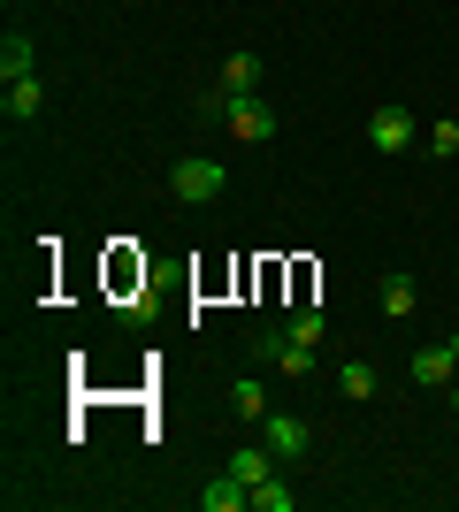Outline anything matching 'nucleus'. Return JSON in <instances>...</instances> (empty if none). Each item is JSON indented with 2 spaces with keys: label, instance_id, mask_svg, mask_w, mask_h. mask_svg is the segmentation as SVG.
I'll list each match as a JSON object with an SVG mask.
<instances>
[{
  "label": "nucleus",
  "instance_id": "1",
  "mask_svg": "<svg viewBox=\"0 0 459 512\" xmlns=\"http://www.w3.org/2000/svg\"><path fill=\"white\" fill-rule=\"evenodd\" d=\"M207 107L230 123L238 146H268V138H276V107H268L261 92H207Z\"/></svg>",
  "mask_w": 459,
  "mask_h": 512
},
{
  "label": "nucleus",
  "instance_id": "2",
  "mask_svg": "<svg viewBox=\"0 0 459 512\" xmlns=\"http://www.w3.org/2000/svg\"><path fill=\"white\" fill-rule=\"evenodd\" d=\"M222 184H230V169H222L215 153H176V161H169V192L184 199V207H207V199H222Z\"/></svg>",
  "mask_w": 459,
  "mask_h": 512
},
{
  "label": "nucleus",
  "instance_id": "3",
  "mask_svg": "<svg viewBox=\"0 0 459 512\" xmlns=\"http://www.w3.org/2000/svg\"><path fill=\"white\" fill-rule=\"evenodd\" d=\"M421 130H429V123H414V107L383 100V107H375V115H368V146L383 153V161H391V153H406V146H414Z\"/></svg>",
  "mask_w": 459,
  "mask_h": 512
},
{
  "label": "nucleus",
  "instance_id": "4",
  "mask_svg": "<svg viewBox=\"0 0 459 512\" xmlns=\"http://www.w3.org/2000/svg\"><path fill=\"white\" fill-rule=\"evenodd\" d=\"M253 360H268V367H284V375H314V344H299L291 337V329H261V337H253Z\"/></svg>",
  "mask_w": 459,
  "mask_h": 512
},
{
  "label": "nucleus",
  "instance_id": "5",
  "mask_svg": "<svg viewBox=\"0 0 459 512\" xmlns=\"http://www.w3.org/2000/svg\"><path fill=\"white\" fill-rule=\"evenodd\" d=\"M406 375H414L421 390H444L459 375V329H452V337H437V344H421L414 360H406Z\"/></svg>",
  "mask_w": 459,
  "mask_h": 512
},
{
  "label": "nucleus",
  "instance_id": "6",
  "mask_svg": "<svg viewBox=\"0 0 459 512\" xmlns=\"http://www.w3.org/2000/svg\"><path fill=\"white\" fill-rule=\"evenodd\" d=\"M261 444L276 451V459H284V467H299L306 451H314V428H306L299 413H268V421H261Z\"/></svg>",
  "mask_w": 459,
  "mask_h": 512
},
{
  "label": "nucleus",
  "instance_id": "7",
  "mask_svg": "<svg viewBox=\"0 0 459 512\" xmlns=\"http://www.w3.org/2000/svg\"><path fill=\"white\" fill-rule=\"evenodd\" d=\"M39 115H46V85H39V77L0 85V123H39Z\"/></svg>",
  "mask_w": 459,
  "mask_h": 512
},
{
  "label": "nucleus",
  "instance_id": "8",
  "mask_svg": "<svg viewBox=\"0 0 459 512\" xmlns=\"http://www.w3.org/2000/svg\"><path fill=\"white\" fill-rule=\"evenodd\" d=\"M16 77H39V39H31V31H8V39H0V85H16Z\"/></svg>",
  "mask_w": 459,
  "mask_h": 512
},
{
  "label": "nucleus",
  "instance_id": "9",
  "mask_svg": "<svg viewBox=\"0 0 459 512\" xmlns=\"http://www.w3.org/2000/svg\"><path fill=\"white\" fill-rule=\"evenodd\" d=\"M276 467H284V459H276V451H268L261 436H253V444H238V451H230V474H238L245 490H261V482H268V474H276Z\"/></svg>",
  "mask_w": 459,
  "mask_h": 512
},
{
  "label": "nucleus",
  "instance_id": "10",
  "mask_svg": "<svg viewBox=\"0 0 459 512\" xmlns=\"http://www.w3.org/2000/svg\"><path fill=\"white\" fill-rule=\"evenodd\" d=\"M215 92H261V54H253V46H230V54H222V85Z\"/></svg>",
  "mask_w": 459,
  "mask_h": 512
},
{
  "label": "nucleus",
  "instance_id": "11",
  "mask_svg": "<svg viewBox=\"0 0 459 512\" xmlns=\"http://www.w3.org/2000/svg\"><path fill=\"white\" fill-rule=\"evenodd\" d=\"M199 505H207V512H245V505H253V490H245L238 474L222 467L215 482H207V490H199Z\"/></svg>",
  "mask_w": 459,
  "mask_h": 512
},
{
  "label": "nucleus",
  "instance_id": "12",
  "mask_svg": "<svg viewBox=\"0 0 459 512\" xmlns=\"http://www.w3.org/2000/svg\"><path fill=\"white\" fill-rule=\"evenodd\" d=\"M414 306H421V283L406 276V268H391V276H383V314H391V321H406Z\"/></svg>",
  "mask_w": 459,
  "mask_h": 512
},
{
  "label": "nucleus",
  "instance_id": "13",
  "mask_svg": "<svg viewBox=\"0 0 459 512\" xmlns=\"http://www.w3.org/2000/svg\"><path fill=\"white\" fill-rule=\"evenodd\" d=\"M337 390H345L352 406H368V398H375V367L368 360H345V367H337Z\"/></svg>",
  "mask_w": 459,
  "mask_h": 512
},
{
  "label": "nucleus",
  "instance_id": "14",
  "mask_svg": "<svg viewBox=\"0 0 459 512\" xmlns=\"http://www.w3.org/2000/svg\"><path fill=\"white\" fill-rule=\"evenodd\" d=\"M230 413H238V421H268V413H276V406H268V390L253 383V375H245V383L230 390Z\"/></svg>",
  "mask_w": 459,
  "mask_h": 512
},
{
  "label": "nucleus",
  "instance_id": "15",
  "mask_svg": "<svg viewBox=\"0 0 459 512\" xmlns=\"http://www.w3.org/2000/svg\"><path fill=\"white\" fill-rule=\"evenodd\" d=\"M291 505H299V490H291L284 474H268L261 490H253V512H291Z\"/></svg>",
  "mask_w": 459,
  "mask_h": 512
},
{
  "label": "nucleus",
  "instance_id": "16",
  "mask_svg": "<svg viewBox=\"0 0 459 512\" xmlns=\"http://www.w3.org/2000/svg\"><path fill=\"white\" fill-rule=\"evenodd\" d=\"M284 329H291L299 344H322V329H329V321H322V306H291V321H284Z\"/></svg>",
  "mask_w": 459,
  "mask_h": 512
},
{
  "label": "nucleus",
  "instance_id": "17",
  "mask_svg": "<svg viewBox=\"0 0 459 512\" xmlns=\"http://www.w3.org/2000/svg\"><path fill=\"white\" fill-rule=\"evenodd\" d=\"M421 146L437 153V161H452V153H459V123H452V115H444V123H429V130H421Z\"/></svg>",
  "mask_w": 459,
  "mask_h": 512
},
{
  "label": "nucleus",
  "instance_id": "18",
  "mask_svg": "<svg viewBox=\"0 0 459 512\" xmlns=\"http://www.w3.org/2000/svg\"><path fill=\"white\" fill-rule=\"evenodd\" d=\"M452 413H459V375H452Z\"/></svg>",
  "mask_w": 459,
  "mask_h": 512
}]
</instances>
